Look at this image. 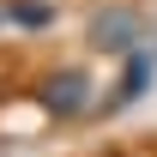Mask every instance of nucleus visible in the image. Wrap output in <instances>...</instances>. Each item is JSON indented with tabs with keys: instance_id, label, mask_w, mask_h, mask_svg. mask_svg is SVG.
I'll use <instances>...</instances> for the list:
<instances>
[{
	"instance_id": "obj_1",
	"label": "nucleus",
	"mask_w": 157,
	"mask_h": 157,
	"mask_svg": "<svg viewBox=\"0 0 157 157\" xmlns=\"http://www.w3.org/2000/svg\"><path fill=\"white\" fill-rule=\"evenodd\" d=\"M139 30H145V18H139L127 0H115V6H97L91 12V24H85V42L97 48V55H133L139 48Z\"/></svg>"
},
{
	"instance_id": "obj_2",
	"label": "nucleus",
	"mask_w": 157,
	"mask_h": 157,
	"mask_svg": "<svg viewBox=\"0 0 157 157\" xmlns=\"http://www.w3.org/2000/svg\"><path fill=\"white\" fill-rule=\"evenodd\" d=\"M36 103H42L55 121H73V115L91 109V78L78 73V67H60V73H48V78L36 85Z\"/></svg>"
},
{
	"instance_id": "obj_3",
	"label": "nucleus",
	"mask_w": 157,
	"mask_h": 157,
	"mask_svg": "<svg viewBox=\"0 0 157 157\" xmlns=\"http://www.w3.org/2000/svg\"><path fill=\"white\" fill-rule=\"evenodd\" d=\"M145 85H151V55H127V73H121V91L109 97V109H121V103H139L145 97Z\"/></svg>"
},
{
	"instance_id": "obj_4",
	"label": "nucleus",
	"mask_w": 157,
	"mask_h": 157,
	"mask_svg": "<svg viewBox=\"0 0 157 157\" xmlns=\"http://www.w3.org/2000/svg\"><path fill=\"white\" fill-rule=\"evenodd\" d=\"M6 24H18V30H48V24H55V6H48V0H6Z\"/></svg>"
}]
</instances>
